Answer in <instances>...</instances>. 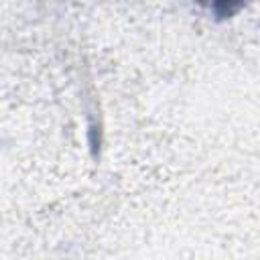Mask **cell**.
Wrapping results in <instances>:
<instances>
[{"label": "cell", "instance_id": "1", "mask_svg": "<svg viewBox=\"0 0 260 260\" xmlns=\"http://www.w3.org/2000/svg\"><path fill=\"white\" fill-rule=\"evenodd\" d=\"M242 9V5H226V3H222V5H213L211 7V11H213V15L218 17V19H226V17H232L236 11H240Z\"/></svg>", "mask_w": 260, "mask_h": 260}]
</instances>
